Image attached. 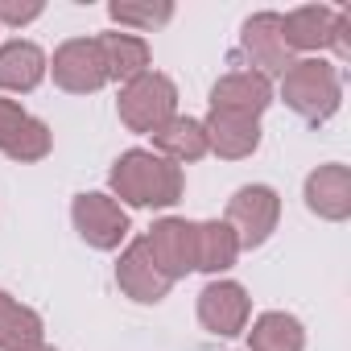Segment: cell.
<instances>
[{"label":"cell","mask_w":351,"mask_h":351,"mask_svg":"<svg viewBox=\"0 0 351 351\" xmlns=\"http://www.w3.org/2000/svg\"><path fill=\"white\" fill-rule=\"evenodd\" d=\"M108 182L128 207H173L182 199V169L153 149H128L112 165Z\"/></svg>","instance_id":"obj_1"},{"label":"cell","mask_w":351,"mask_h":351,"mask_svg":"<svg viewBox=\"0 0 351 351\" xmlns=\"http://www.w3.org/2000/svg\"><path fill=\"white\" fill-rule=\"evenodd\" d=\"M281 99L289 112H298L306 124H322L339 112L343 99V79L339 66H330L326 58H298L285 75H281Z\"/></svg>","instance_id":"obj_2"},{"label":"cell","mask_w":351,"mask_h":351,"mask_svg":"<svg viewBox=\"0 0 351 351\" xmlns=\"http://www.w3.org/2000/svg\"><path fill=\"white\" fill-rule=\"evenodd\" d=\"M173 108H178V87H173V79H165L161 71H145V75L128 79L120 87V99H116L120 120L132 132H149V136L161 124L173 120Z\"/></svg>","instance_id":"obj_3"},{"label":"cell","mask_w":351,"mask_h":351,"mask_svg":"<svg viewBox=\"0 0 351 351\" xmlns=\"http://www.w3.org/2000/svg\"><path fill=\"white\" fill-rule=\"evenodd\" d=\"M277 219H281V199H277L273 186H240V191L228 199V215H223V223L232 228L240 252H244V248H248V252L261 248V244L273 236Z\"/></svg>","instance_id":"obj_4"},{"label":"cell","mask_w":351,"mask_h":351,"mask_svg":"<svg viewBox=\"0 0 351 351\" xmlns=\"http://www.w3.org/2000/svg\"><path fill=\"white\" fill-rule=\"evenodd\" d=\"M71 219H75V232H79L91 248H99V252L120 248V240L128 236V211H124L116 199L95 195V191L75 199Z\"/></svg>","instance_id":"obj_5"},{"label":"cell","mask_w":351,"mask_h":351,"mask_svg":"<svg viewBox=\"0 0 351 351\" xmlns=\"http://www.w3.org/2000/svg\"><path fill=\"white\" fill-rule=\"evenodd\" d=\"M240 54L256 66V75H285L293 66V50L281 38V13H256L244 21L240 34Z\"/></svg>","instance_id":"obj_6"},{"label":"cell","mask_w":351,"mask_h":351,"mask_svg":"<svg viewBox=\"0 0 351 351\" xmlns=\"http://www.w3.org/2000/svg\"><path fill=\"white\" fill-rule=\"evenodd\" d=\"M54 83L62 91H75V95H87V91H99L108 83V66H104V54H99V42L95 38H75V42H62L54 50Z\"/></svg>","instance_id":"obj_7"},{"label":"cell","mask_w":351,"mask_h":351,"mask_svg":"<svg viewBox=\"0 0 351 351\" xmlns=\"http://www.w3.org/2000/svg\"><path fill=\"white\" fill-rule=\"evenodd\" d=\"M195 228H199V223H191V219H161V223H153L149 236H145L153 265H157L169 281L195 273Z\"/></svg>","instance_id":"obj_8"},{"label":"cell","mask_w":351,"mask_h":351,"mask_svg":"<svg viewBox=\"0 0 351 351\" xmlns=\"http://www.w3.org/2000/svg\"><path fill=\"white\" fill-rule=\"evenodd\" d=\"M50 145L54 136L38 116H29L13 99H0V153H9L13 161H42Z\"/></svg>","instance_id":"obj_9"},{"label":"cell","mask_w":351,"mask_h":351,"mask_svg":"<svg viewBox=\"0 0 351 351\" xmlns=\"http://www.w3.org/2000/svg\"><path fill=\"white\" fill-rule=\"evenodd\" d=\"M248 314H252V302H248L244 285H236V281H211L199 293V322L219 339L240 335L248 326Z\"/></svg>","instance_id":"obj_10"},{"label":"cell","mask_w":351,"mask_h":351,"mask_svg":"<svg viewBox=\"0 0 351 351\" xmlns=\"http://www.w3.org/2000/svg\"><path fill=\"white\" fill-rule=\"evenodd\" d=\"M116 281H120V289H124L132 302H145V306H157V302L169 293V285H173V281L153 265L145 236L132 240V244L120 252V261H116Z\"/></svg>","instance_id":"obj_11"},{"label":"cell","mask_w":351,"mask_h":351,"mask_svg":"<svg viewBox=\"0 0 351 351\" xmlns=\"http://www.w3.org/2000/svg\"><path fill=\"white\" fill-rule=\"evenodd\" d=\"M269 104H273V87L256 71H232L211 87V112H232V116L256 120Z\"/></svg>","instance_id":"obj_12"},{"label":"cell","mask_w":351,"mask_h":351,"mask_svg":"<svg viewBox=\"0 0 351 351\" xmlns=\"http://www.w3.org/2000/svg\"><path fill=\"white\" fill-rule=\"evenodd\" d=\"M306 207L318 215V219H330V223H343L351 215V169L330 161V165H318L310 178H306Z\"/></svg>","instance_id":"obj_13"},{"label":"cell","mask_w":351,"mask_h":351,"mask_svg":"<svg viewBox=\"0 0 351 351\" xmlns=\"http://www.w3.org/2000/svg\"><path fill=\"white\" fill-rule=\"evenodd\" d=\"M203 132H207V149H215L228 161L252 157L261 145V124L248 116H232V112H211L203 120Z\"/></svg>","instance_id":"obj_14"},{"label":"cell","mask_w":351,"mask_h":351,"mask_svg":"<svg viewBox=\"0 0 351 351\" xmlns=\"http://www.w3.org/2000/svg\"><path fill=\"white\" fill-rule=\"evenodd\" d=\"M46 54L42 46L34 42H9V46H0V91H34L42 79H46Z\"/></svg>","instance_id":"obj_15"},{"label":"cell","mask_w":351,"mask_h":351,"mask_svg":"<svg viewBox=\"0 0 351 351\" xmlns=\"http://www.w3.org/2000/svg\"><path fill=\"white\" fill-rule=\"evenodd\" d=\"M153 149L157 157L173 161V165H182V161H199L207 157V132H203V120H191V116H173L169 124H161L153 132Z\"/></svg>","instance_id":"obj_16"},{"label":"cell","mask_w":351,"mask_h":351,"mask_svg":"<svg viewBox=\"0 0 351 351\" xmlns=\"http://www.w3.org/2000/svg\"><path fill=\"white\" fill-rule=\"evenodd\" d=\"M95 42H99L104 66H108V83H128V79L149 71V42L145 38H136V34H104Z\"/></svg>","instance_id":"obj_17"},{"label":"cell","mask_w":351,"mask_h":351,"mask_svg":"<svg viewBox=\"0 0 351 351\" xmlns=\"http://www.w3.org/2000/svg\"><path fill=\"white\" fill-rule=\"evenodd\" d=\"M330 25H335V9L326 5H306L281 17V38L289 50H322L330 46Z\"/></svg>","instance_id":"obj_18"},{"label":"cell","mask_w":351,"mask_h":351,"mask_svg":"<svg viewBox=\"0 0 351 351\" xmlns=\"http://www.w3.org/2000/svg\"><path fill=\"white\" fill-rule=\"evenodd\" d=\"M236 256H240V244H236V236L223 219H207V223L195 228V269L223 273V269L236 265Z\"/></svg>","instance_id":"obj_19"},{"label":"cell","mask_w":351,"mask_h":351,"mask_svg":"<svg viewBox=\"0 0 351 351\" xmlns=\"http://www.w3.org/2000/svg\"><path fill=\"white\" fill-rule=\"evenodd\" d=\"M302 347H306V330L285 310L261 314L248 330V351H302Z\"/></svg>","instance_id":"obj_20"},{"label":"cell","mask_w":351,"mask_h":351,"mask_svg":"<svg viewBox=\"0 0 351 351\" xmlns=\"http://www.w3.org/2000/svg\"><path fill=\"white\" fill-rule=\"evenodd\" d=\"M34 343H42V314L0 289V351H25Z\"/></svg>","instance_id":"obj_21"},{"label":"cell","mask_w":351,"mask_h":351,"mask_svg":"<svg viewBox=\"0 0 351 351\" xmlns=\"http://www.w3.org/2000/svg\"><path fill=\"white\" fill-rule=\"evenodd\" d=\"M108 13H112V21L116 25H132V29H157V25H165L169 17H173V5H153V0H145V5H136V0H112L108 5Z\"/></svg>","instance_id":"obj_22"},{"label":"cell","mask_w":351,"mask_h":351,"mask_svg":"<svg viewBox=\"0 0 351 351\" xmlns=\"http://www.w3.org/2000/svg\"><path fill=\"white\" fill-rule=\"evenodd\" d=\"M42 17V0H0V25H29Z\"/></svg>","instance_id":"obj_23"},{"label":"cell","mask_w":351,"mask_h":351,"mask_svg":"<svg viewBox=\"0 0 351 351\" xmlns=\"http://www.w3.org/2000/svg\"><path fill=\"white\" fill-rule=\"evenodd\" d=\"M330 46L335 54L347 62L351 58V9H335V25H330Z\"/></svg>","instance_id":"obj_24"},{"label":"cell","mask_w":351,"mask_h":351,"mask_svg":"<svg viewBox=\"0 0 351 351\" xmlns=\"http://www.w3.org/2000/svg\"><path fill=\"white\" fill-rule=\"evenodd\" d=\"M25 351H54V347H46V343H34V347H25Z\"/></svg>","instance_id":"obj_25"}]
</instances>
